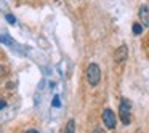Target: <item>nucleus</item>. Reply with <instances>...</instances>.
I'll use <instances>...</instances> for the list:
<instances>
[{"instance_id":"20e7f679","label":"nucleus","mask_w":149,"mask_h":133,"mask_svg":"<svg viewBox=\"0 0 149 133\" xmlns=\"http://www.w3.org/2000/svg\"><path fill=\"white\" fill-rule=\"evenodd\" d=\"M127 58H128V48H127V45H120L119 48L116 50V53H114V61L123 63Z\"/></svg>"},{"instance_id":"f03ea898","label":"nucleus","mask_w":149,"mask_h":133,"mask_svg":"<svg viewBox=\"0 0 149 133\" xmlns=\"http://www.w3.org/2000/svg\"><path fill=\"white\" fill-rule=\"evenodd\" d=\"M130 114H132V103L123 98L120 101V106H119V116H120V120H122L123 125H128L130 123V120H132Z\"/></svg>"},{"instance_id":"f257e3e1","label":"nucleus","mask_w":149,"mask_h":133,"mask_svg":"<svg viewBox=\"0 0 149 133\" xmlns=\"http://www.w3.org/2000/svg\"><path fill=\"white\" fill-rule=\"evenodd\" d=\"M87 80H88V84H90L91 87H96V85L100 84V80H101V69H100L98 64L91 63V64L87 68Z\"/></svg>"},{"instance_id":"1a4fd4ad","label":"nucleus","mask_w":149,"mask_h":133,"mask_svg":"<svg viewBox=\"0 0 149 133\" xmlns=\"http://www.w3.org/2000/svg\"><path fill=\"white\" fill-rule=\"evenodd\" d=\"M5 18H7V21H8L10 24H16V18H15L13 15H7Z\"/></svg>"},{"instance_id":"9d476101","label":"nucleus","mask_w":149,"mask_h":133,"mask_svg":"<svg viewBox=\"0 0 149 133\" xmlns=\"http://www.w3.org/2000/svg\"><path fill=\"white\" fill-rule=\"evenodd\" d=\"M53 106H55V107H59V106H61V103H59V98L58 96H55V98H53Z\"/></svg>"},{"instance_id":"9b49d317","label":"nucleus","mask_w":149,"mask_h":133,"mask_svg":"<svg viewBox=\"0 0 149 133\" xmlns=\"http://www.w3.org/2000/svg\"><path fill=\"white\" fill-rule=\"evenodd\" d=\"M5 107H7V103H5L3 100H0V111H2V109H5Z\"/></svg>"},{"instance_id":"423d86ee","label":"nucleus","mask_w":149,"mask_h":133,"mask_svg":"<svg viewBox=\"0 0 149 133\" xmlns=\"http://www.w3.org/2000/svg\"><path fill=\"white\" fill-rule=\"evenodd\" d=\"M0 43H3V45H7V47H16V42H15L8 34H2V36H0Z\"/></svg>"},{"instance_id":"7ed1b4c3","label":"nucleus","mask_w":149,"mask_h":133,"mask_svg":"<svg viewBox=\"0 0 149 133\" xmlns=\"http://www.w3.org/2000/svg\"><path fill=\"white\" fill-rule=\"evenodd\" d=\"M103 122H104V125H106L109 130L116 128V114L112 112V109L106 107V109L103 111Z\"/></svg>"},{"instance_id":"0eeeda50","label":"nucleus","mask_w":149,"mask_h":133,"mask_svg":"<svg viewBox=\"0 0 149 133\" xmlns=\"http://www.w3.org/2000/svg\"><path fill=\"white\" fill-rule=\"evenodd\" d=\"M66 132H68V133H74V132H75V120H74V119H71V120L68 122Z\"/></svg>"},{"instance_id":"39448f33","label":"nucleus","mask_w":149,"mask_h":133,"mask_svg":"<svg viewBox=\"0 0 149 133\" xmlns=\"http://www.w3.org/2000/svg\"><path fill=\"white\" fill-rule=\"evenodd\" d=\"M138 15H139V19H141V24H143V26H144V27H149V7H148V5H141Z\"/></svg>"},{"instance_id":"6e6552de","label":"nucleus","mask_w":149,"mask_h":133,"mask_svg":"<svg viewBox=\"0 0 149 133\" xmlns=\"http://www.w3.org/2000/svg\"><path fill=\"white\" fill-rule=\"evenodd\" d=\"M143 32V24H133V34H135V36H139V34Z\"/></svg>"}]
</instances>
